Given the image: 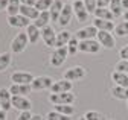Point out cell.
I'll return each mask as SVG.
<instances>
[{
	"label": "cell",
	"instance_id": "obj_1",
	"mask_svg": "<svg viewBox=\"0 0 128 120\" xmlns=\"http://www.w3.org/2000/svg\"><path fill=\"white\" fill-rule=\"evenodd\" d=\"M75 100H76V96L72 91L58 93V94H50L49 96V102H52L54 105H73Z\"/></svg>",
	"mask_w": 128,
	"mask_h": 120
},
{
	"label": "cell",
	"instance_id": "obj_2",
	"mask_svg": "<svg viewBox=\"0 0 128 120\" xmlns=\"http://www.w3.org/2000/svg\"><path fill=\"white\" fill-rule=\"evenodd\" d=\"M28 43H29V40H28L26 32H20V34H17L12 38V41H11V50L14 53H22L28 47Z\"/></svg>",
	"mask_w": 128,
	"mask_h": 120
},
{
	"label": "cell",
	"instance_id": "obj_3",
	"mask_svg": "<svg viewBox=\"0 0 128 120\" xmlns=\"http://www.w3.org/2000/svg\"><path fill=\"white\" fill-rule=\"evenodd\" d=\"M86 74H87V70L82 65H75V67H70L64 71L62 79H67V81L73 82V81H79V79L86 78Z\"/></svg>",
	"mask_w": 128,
	"mask_h": 120
},
{
	"label": "cell",
	"instance_id": "obj_4",
	"mask_svg": "<svg viewBox=\"0 0 128 120\" xmlns=\"http://www.w3.org/2000/svg\"><path fill=\"white\" fill-rule=\"evenodd\" d=\"M67 55H69L67 46L66 47H56L50 55V65L52 67H61L64 64V61L67 59Z\"/></svg>",
	"mask_w": 128,
	"mask_h": 120
},
{
	"label": "cell",
	"instance_id": "obj_5",
	"mask_svg": "<svg viewBox=\"0 0 128 120\" xmlns=\"http://www.w3.org/2000/svg\"><path fill=\"white\" fill-rule=\"evenodd\" d=\"M98 35V29H96L93 24L92 26H86V27H81L79 31H76L73 34V37L78 40V41H86V40H94V37Z\"/></svg>",
	"mask_w": 128,
	"mask_h": 120
},
{
	"label": "cell",
	"instance_id": "obj_6",
	"mask_svg": "<svg viewBox=\"0 0 128 120\" xmlns=\"http://www.w3.org/2000/svg\"><path fill=\"white\" fill-rule=\"evenodd\" d=\"M54 79L50 76H37L34 81H32L30 87L34 91H41V90H47V88H50L54 85Z\"/></svg>",
	"mask_w": 128,
	"mask_h": 120
},
{
	"label": "cell",
	"instance_id": "obj_7",
	"mask_svg": "<svg viewBox=\"0 0 128 120\" xmlns=\"http://www.w3.org/2000/svg\"><path fill=\"white\" fill-rule=\"evenodd\" d=\"M72 8H73V14L76 15L78 21H81V23L87 21V18H88L90 14H88V11H87V8H86V5H84L82 0H76V2H73Z\"/></svg>",
	"mask_w": 128,
	"mask_h": 120
},
{
	"label": "cell",
	"instance_id": "obj_8",
	"mask_svg": "<svg viewBox=\"0 0 128 120\" xmlns=\"http://www.w3.org/2000/svg\"><path fill=\"white\" fill-rule=\"evenodd\" d=\"M96 38H98V43L101 44L102 47H105V49H113L116 46V40H114V37H113V34H111V32L98 31Z\"/></svg>",
	"mask_w": 128,
	"mask_h": 120
},
{
	"label": "cell",
	"instance_id": "obj_9",
	"mask_svg": "<svg viewBox=\"0 0 128 120\" xmlns=\"http://www.w3.org/2000/svg\"><path fill=\"white\" fill-rule=\"evenodd\" d=\"M12 108L18 110L20 113L23 111H30L32 108V102L24 97V96H12Z\"/></svg>",
	"mask_w": 128,
	"mask_h": 120
},
{
	"label": "cell",
	"instance_id": "obj_10",
	"mask_svg": "<svg viewBox=\"0 0 128 120\" xmlns=\"http://www.w3.org/2000/svg\"><path fill=\"white\" fill-rule=\"evenodd\" d=\"M101 44L96 40H86V41H79V52L84 53H98L101 50Z\"/></svg>",
	"mask_w": 128,
	"mask_h": 120
},
{
	"label": "cell",
	"instance_id": "obj_11",
	"mask_svg": "<svg viewBox=\"0 0 128 120\" xmlns=\"http://www.w3.org/2000/svg\"><path fill=\"white\" fill-rule=\"evenodd\" d=\"M72 87L73 84L67 79H60V81H55L54 85L50 87V94H58V93H67V91H72Z\"/></svg>",
	"mask_w": 128,
	"mask_h": 120
},
{
	"label": "cell",
	"instance_id": "obj_12",
	"mask_svg": "<svg viewBox=\"0 0 128 120\" xmlns=\"http://www.w3.org/2000/svg\"><path fill=\"white\" fill-rule=\"evenodd\" d=\"M41 38H43L46 46H49V47L55 46V43H56V32H55L54 26L49 24V26H46L44 29H41Z\"/></svg>",
	"mask_w": 128,
	"mask_h": 120
},
{
	"label": "cell",
	"instance_id": "obj_13",
	"mask_svg": "<svg viewBox=\"0 0 128 120\" xmlns=\"http://www.w3.org/2000/svg\"><path fill=\"white\" fill-rule=\"evenodd\" d=\"M34 74L29 73V71H15L11 74V81L12 84H32V81H34Z\"/></svg>",
	"mask_w": 128,
	"mask_h": 120
},
{
	"label": "cell",
	"instance_id": "obj_14",
	"mask_svg": "<svg viewBox=\"0 0 128 120\" xmlns=\"http://www.w3.org/2000/svg\"><path fill=\"white\" fill-rule=\"evenodd\" d=\"M72 15H73V8L72 5H64L62 11H61V15L58 18V24L61 27H66L70 24V20H72Z\"/></svg>",
	"mask_w": 128,
	"mask_h": 120
},
{
	"label": "cell",
	"instance_id": "obj_15",
	"mask_svg": "<svg viewBox=\"0 0 128 120\" xmlns=\"http://www.w3.org/2000/svg\"><path fill=\"white\" fill-rule=\"evenodd\" d=\"M8 90L12 96H24V94H29L30 91H34L30 84H22V85L20 84H12Z\"/></svg>",
	"mask_w": 128,
	"mask_h": 120
},
{
	"label": "cell",
	"instance_id": "obj_16",
	"mask_svg": "<svg viewBox=\"0 0 128 120\" xmlns=\"http://www.w3.org/2000/svg\"><path fill=\"white\" fill-rule=\"evenodd\" d=\"M0 105H2V110L6 113L12 108V94L8 88H0Z\"/></svg>",
	"mask_w": 128,
	"mask_h": 120
},
{
	"label": "cell",
	"instance_id": "obj_17",
	"mask_svg": "<svg viewBox=\"0 0 128 120\" xmlns=\"http://www.w3.org/2000/svg\"><path fill=\"white\" fill-rule=\"evenodd\" d=\"M8 24L12 27H28L30 24V20L26 18L24 15H22V14H18V15L8 17Z\"/></svg>",
	"mask_w": 128,
	"mask_h": 120
},
{
	"label": "cell",
	"instance_id": "obj_18",
	"mask_svg": "<svg viewBox=\"0 0 128 120\" xmlns=\"http://www.w3.org/2000/svg\"><path fill=\"white\" fill-rule=\"evenodd\" d=\"M93 26L98 29V31H104V32H111L114 31V21H108V20H101V18H94L93 20Z\"/></svg>",
	"mask_w": 128,
	"mask_h": 120
},
{
	"label": "cell",
	"instance_id": "obj_19",
	"mask_svg": "<svg viewBox=\"0 0 128 120\" xmlns=\"http://www.w3.org/2000/svg\"><path fill=\"white\" fill-rule=\"evenodd\" d=\"M26 35H28V40H29L30 44H35L41 37V29H38L34 23H32V24H29L26 27Z\"/></svg>",
	"mask_w": 128,
	"mask_h": 120
},
{
	"label": "cell",
	"instance_id": "obj_20",
	"mask_svg": "<svg viewBox=\"0 0 128 120\" xmlns=\"http://www.w3.org/2000/svg\"><path fill=\"white\" fill-rule=\"evenodd\" d=\"M20 14L22 15H24L26 18H29V20H37L38 18V15H40V11L35 8V6H28V5H22V8H20Z\"/></svg>",
	"mask_w": 128,
	"mask_h": 120
},
{
	"label": "cell",
	"instance_id": "obj_21",
	"mask_svg": "<svg viewBox=\"0 0 128 120\" xmlns=\"http://www.w3.org/2000/svg\"><path fill=\"white\" fill-rule=\"evenodd\" d=\"M72 32H69V31H61V32H58L56 34V43H55V47H66L67 44H69V41L72 40Z\"/></svg>",
	"mask_w": 128,
	"mask_h": 120
},
{
	"label": "cell",
	"instance_id": "obj_22",
	"mask_svg": "<svg viewBox=\"0 0 128 120\" xmlns=\"http://www.w3.org/2000/svg\"><path fill=\"white\" fill-rule=\"evenodd\" d=\"M50 21H52L50 12H49V11H43V12H40V15H38V18L34 21V24H35L38 29H44L46 26L50 24Z\"/></svg>",
	"mask_w": 128,
	"mask_h": 120
},
{
	"label": "cell",
	"instance_id": "obj_23",
	"mask_svg": "<svg viewBox=\"0 0 128 120\" xmlns=\"http://www.w3.org/2000/svg\"><path fill=\"white\" fill-rule=\"evenodd\" d=\"M62 8H64V3L61 2V0H54V3H52V6H50V9H49L52 21H58V18H60V15H61Z\"/></svg>",
	"mask_w": 128,
	"mask_h": 120
},
{
	"label": "cell",
	"instance_id": "obj_24",
	"mask_svg": "<svg viewBox=\"0 0 128 120\" xmlns=\"http://www.w3.org/2000/svg\"><path fill=\"white\" fill-rule=\"evenodd\" d=\"M111 79L114 81L116 85L128 88V73H122V71H116L114 70L113 74H111Z\"/></svg>",
	"mask_w": 128,
	"mask_h": 120
},
{
	"label": "cell",
	"instance_id": "obj_25",
	"mask_svg": "<svg viewBox=\"0 0 128 120\" xmlns=\"http://www.w3.org/2000/svg\"><path fill=\"white\" fill-rule=\"evenodd\" d=\"M111 94L118 100H126L128 102V88H125V87H119V85L113 87L111 88Z\"/></svg>",
	"mask_w": 128,
	"mask_h": 120
},
{
	"label": "cell",
	"instance_id": "obj_26",
	"mask_svg": "<svg viewBox=\"0 0 128 120\" xmlns=\"http://www.w3.org/2000/svg\"><path fill=\"white\" fill-rule=\"evenodd\" d=\"M94 17L96 18H101V20H108V21H113L114 15L108 8H96L94 11Z\"/></svg>",
	"mask_w": 128,
	"mask_h": 120
},
{
	"label": "cell",
	"instance_id": "obj_27",
	"mask_svg": "<svg viewBox=\"0 0 128 120\" xmlns=\"http://www.w3.org/2000/svg\"><path fill=\"white\" fill-rule=\"evenodd\" d=\"M20 8H22V2H20V0H9L8 8H6L8 17L18 15V14H20Z\"/></svg>",
	"mask_w": 128,
	"mask_h": 120
},
{
	"label": "cell",
	"instance_id": "obj_28",
	"mask_svg": "<svg viewBox=\"0 0 128 120\" xmlns=\"http://www.w3.org/2000/svg\"><path fill=\"white\" fill-rule=\"evenodd\" d=\"M110 11L113 12L114 18L116 17H120L124 14V6H122V0H111L110 3Z\"/></svg>",
	"mask_w": 128,
	"mask_h": 120
},
{
	"label": "cell",
	"instance_id": "obj_29",
	"mask_svg": "<svg viewBox=\"0 0 128 120\" xmlns=\"http://www.w3.org/2000/svg\"><path fill=\"white\" fill-rule=\"evenodd\" d=\"M11 61H12L11 53H8V52L0 53V71H5L11 65Z\"/></svg>",
	"mask_w": 128,
	"mask_h": 120
},
{
	"label": "cell",
	"instance_id": "obj_30",
	"mask_svg": "<svg viewBox=\"0 0 128 120\" xmlns=\"http://www.w3.org/2000/svg\"><path fill=\"white\" fill-rule=\"evenodd\" d=\"M114 34H116L118 37H126V35H128V21H126V20L116 24V27H114Z\"/></svg>",
	"mask_w": 128,
	"mask_h": 120
},
{
	"label": "cell",
	"instance_id": "obj_31",
	"mask_svg": "<svg viewBox=\"0 0 128 120\" xmlns=\"http://www.w3.org/2000/svg\"><path fill=\"white\" fill-rule=\"evenodd\" d=\"M55 111L64 116H72L75 113V108H73V105H55Z\"/></svg>",
	"mask_w": 128,
	"mask_h": 120
},
{
	"label": "cell",
	"instance_id": "obj_32",
	"mask_svg": "<svg viewBox=\"0 0 128 120\" xmlns=\"http://www.w3.org/2000/svg\"><path fill=\"white\" fill-rule=\"evenodd\" d=\"M46 119L47 120H72L70 116H64V114H61L58 111H49L47 116H46Z\"/></svg>",
	"mask_w": 128,
	"mask_h": 120
},
{
	"label": "cell",
	"instance_id": "obj_33",
	"mask_svg": "<svg viewBox=\"0 0 128 120\" xmlns=\"http://www.w3.org/2000/svg\"><path fill=\"white\" fill-rule=\"evenodd\" d=\"M52 3H54V0H37L35 8H37L40 12H43V11H49L50 6H52Z\"/></svg>",
	"mask_w": 128,
	"mask_h": 120
},
{
	"label": "cell",
	"instance_id": "obj_34",
	"mask_svg": "<svg viewBox=\"0 0 128 120\" xmlns=\"http://www.w3.org/2000/svg\"><path fill=\"white\" fill-rule=\"evenodd\" d=\"M67 50H69V55H75V53L79 50V41H78L75 37H72V40L69 41V44H67Z\"/></svg>",
	"mask_w": 128,
	"mask_h": 120
},
{
	"label": "cell",
	"instance_id": "obj_35",
	"mask_svg": "<svg viewBox=\"0 0 128 120\" xmlns=\"http://www.w3.org/2000/svg\"><path fill=\"white\" fill-rule=\"evenodd\" d=\"M84 2V5H86V8H87V11H88V14H94V11H96V8H98V0H82Z\"/></svg>",
	"mask_w": 128,
	"mask_h": 120
},
{
	"label": "cell",
	"instance_id": "obj_36",
	"mask_svg": "<svg viewBox=\"0 0 128 120\" xmlns=\"http://www.w3.org/2000/svg\"><path fill=\"white\" fill-rule=\"evenodd\" d=\"M116 71H122V73H128V59H120L116 64Z\"/></svg>",
	"mask_w": 128,
	"mask_h": 120
},
{
	"label": "cell",
	"instance_id": "obj_37",
	"mask_svg": "<svg viewBox=\"0 0 128 120\" xmlns=\"http://www.w3.org/2000/svg\"><path fill=\"white\" fill-rule=\"evenodd\" d=\"M84 117H86L87 120H101V119H102L98 111H87V113L84 114Z\"/></svg>",
	"mask_w": 128,
	"mask_h": 120
},
{
	"label": "cell",
	"instance_id": "obj_38",
	"mask_svg": "<svg viewBox=\"0 0 128 120\" xmlns=\"http://www.w3.org/2000/svg\"><path fill=\"white\" fill-rule=\"evenodd\" d=\"M119 58L120 59H128V44H126V46H124L119 50Z\"/></svg>",
	"mask_w": 128,
	"mask_h": 120
},
{
	"label": "cell",
	"instance_id": "obj_39",
	"mask_svg": "<svg viewBox=\"0 0 128 120\" xmlns=\"http://www.w3.org/2000/svg\"><path fill=\"white\" fill-rule=\"evenodd\" d=\"M30 117H32L30 111H23V113H20V116L17 117V120H30Z\"/></svg>",
	"mask_w": 128,
	"mask_h": 120
},
{
	"label": "cell",
	"instance_id": "obj_40",
	"mask_svg": "<svg viewBox=\"0 0 128 120\" xmlns=\"http://www.w3.org/2000/svg\"><path fill=\"white\" fill-rule=\"evenodd\" d=\"M111 0H98V8H107L110 6Z\"/></svg>",
	"mask_w": 128,
	"mask_h": 120
},
{
	"label": "cell",
	"instance_id": "obj_41",
	"mask_svg": "<svg viewBox=\"0 0 128 120\" xmlns=\"http://www.w3.org/2000/svg\"><path fill=\"white\" fill-rule=\"evenodd\" d=\"M22 5H28V6H35L37 0H20Z\"/></svg>",
	"mask_w": 128,
	"mask_h": 120
},
{
	"label": "cell",
	"instance_id": "obj_42",
	"mask_svg": "<svg viewBox=\"0 0 128 120\" xmlns=\"http://www.w3.org/2000/svg\"><path fill=\"white\" fill-rule=\"evenodd\" d=\"M8 3H9V0H0V11H6V8H8Z\"/></svg>",
	"mask_w": 128,
	"mask_h": 120
},
{
	"label": "cell",
	"instance_id": "obj_43",
	"mask_svg": "<svg viewBox=\"0 0 128 120\" xmlns=\"http://www.w3.org/2000/svg\"><path fill=\"white\" fill-rule=\"evenodd\" d=\"M30 120H43V117H41L40 114H32V117H30Z\"/></svg>",
	"mask_w": 128,
	"mask_h": 120
},
{
	"label": "cell",
	"instance_id": "obj_44",
	"mask_svg": "<svg viewBox=\"0 0 128 120\" xmlns=\"http://www.w3.org/2000/svg\"><path fill=\"white\" fill-rule=\"evenodd\" d=\"M0 120H6V111H0Z\"/></svg>",
	"mask_w": 128,
	"mask_h": 120
},
{
	"label": "cell",
	"instance_id": "obj_45",
	"mask_svg": "<svg viewBox=\"0 0 128 120\" xmlns=\"http://www.w3.org/2000/svg\"><path fill=\"white\" fill-rule=\"evenodd\" d=\"M122 6H124V9L128 11V0H122Z\"/></svg>",
	"mask_w": 128,
	"mask_h": 120
},
{
	"label": "cell",
	"instance_id": "obj_46",
	"mask_svg": "<svg viewBox=\"0 0 128 120\" xmlns=\"http://www.w3.org/2000/svg\"><path fill=\"white\" fill-rule=\"evenodd\" d=\"M125 20L128 21V11H125Z\"/></svg>",
	"mask_w": 128,
	"mask_h": 120
},
{
	"label": "cell",
	"instance_id": "obj_47",
	"mask_svg": "<svg viewBox=\"0 0 128 120\" xmlns=\"http://www.w3.org/2000/svg\"><path fill=\"white\" fill-rule=\"evenodd\" d=\"M79 120H87V119H86V117L82 116V117H79Z\"/></svg>",
	"mask_w": 128,
	"mask_h": 120
},
{
	"label": "cell",
	"instance_id": "obj_48",
	"mask_svg": "<svg viewBox=\"0 0 128 120\" xmlns=\"http://www.w3.org/2000/svg\"><path fill=\"white\" fill-rule=\"evenodd\" d=\"M0 111H2V105H0Z\"/></svg>",
	"mask_w": 128,
	"mask_h": 120
},
{
	"label": "cell",
	"instance_id": "obj_49",
	"mask_svg": "<svg viewBox=\"0 0 128 120\" xmlns=\"http://www.w3.org/2000/svg\"><path fill=\"white\" fill-rule=\"evenodd\" d=\"M73 2H76V0H73Z\"/></svg>",
	"mask_w": 128,
	"mask_h": 120
}]
</instances>
